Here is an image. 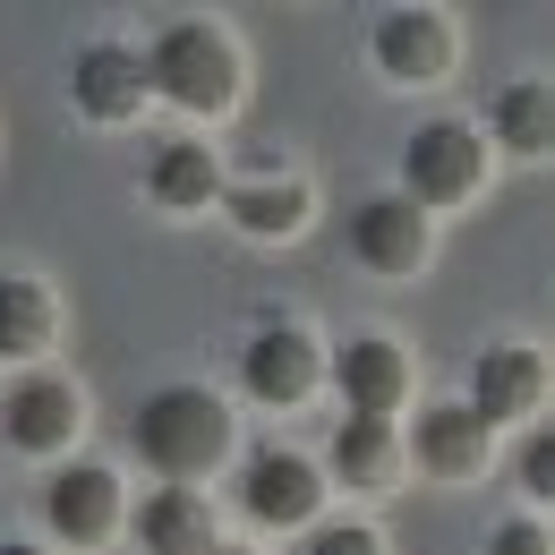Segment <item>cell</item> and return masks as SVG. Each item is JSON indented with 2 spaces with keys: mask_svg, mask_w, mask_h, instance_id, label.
<instances>
[{
  "mask_svg": "<svg viewBox=\"0 0 555 555\" xmlns=\"http://www.w3.org/2000/svg\"><path fill=\"white\" fill-rule=\"evenodd\" d=\"M145 86L163 94V103H180V112H231V94H240V43L214 26V17H180V26H163L154 35V52H145Z\"/></svg>",
  "mask_w": 555,
  "mask_h": 555,
  "instance_id": "obj_1",
  "label": "cell"
},
{
  "mask_svg": "<svg viewBox=\"0 0 555 555\" xmlns=\"http://www.w3.org/2000/svg\"><path fill=\"white\" fill-rule=\"evenodd\" d=\"M138 453L163 479H206L214 462L231 453V418H222V402L206 385H163V393H145V411H138Z\"/></svg>",
  "mask_w": 555,
  "mask_h": 555,
  "instance_id": "obj_2",
  "label": "cell"
},
{
  "mask_svg": "<svg viewBox=\"0 0 555 555\" xmlns=\"http://www.w3.org/2000/svg\"><path fill=\"white\" fill-rule=\"evenodd\" d=\"M479 180H487V145L470 120H427L402 145V197L411 206H462V197H479Z\"/></svg>",
  "mask_w": 555,
  "mask_h": 555,
  "instance_id": "obj_3",
  "label": "cell"
},
{
  "mask_svg": "<svg viewBox=\"0 0 555 555\" xmlns=\"http://www.w3.org/2000/svg\"><path fill=\"white\" fill-rule=\"evenodd\" d=\"M77 427H86V402H77L69 376H17L0 393V436L17 453H69Z\"/></svg>",
  "mask_w": 555,
  "mask_h": 555,
  "instance_id": "obj_4",
  "label": "cell"
},
{
  "mask_svg": "<svg viewBox=\"0 0 555 555\" xmlns=\"http://www.w3.org/2000/svg\"><path fill=\"white\" fill-rule=\"evenodd\" d=\"M317 376H325V350H317L308 325H266V334H248V350H240L248 402H308Z\"/></svg>",
  "mask_w": 555,
  "mask_h": 555,
  "instance_id": "obj_5",
  "label": "cell"
},
{
  "mask_svg": "<svg viewBox=\"0 0 555 555\" xmlns=\"http://www.w3.org/2000/svg\"><path fill=\"white\" fill-rule=\"evenodd\" d=\"M367 52H376V69L393 86H436L453 69V26L436 9H385L376 35H367Z\"/></svg>",
  "mask_w": 555,
  "mask_h": 555,
  "instance_id": "obj_6",
  "label": "cell"
},
{
  "mask_svg": "<svg viewBox=\"0 0 555 555\" xmlns=\"http://www.w3.org/2000/svg\"><path fill=\"white\" fill-rule=\"evenodd\" d=\"M43 521H52L69 547L112 539V530H120V479H112L103 462H69V470H52V479H43Z\"/></svg>",
  "mask_w": 555,
  "mask_h": 555,
  "instance_id": "obj_7",
  "label": "cell"
},
{
  "mask_svg": "<svg viewBox=\"0 0 555 555\" xmlns=\"http://www.w3.org/2000/svg\"><path fill=\"white\" fill-rule=\"evenodd\" d=\"M145 94H154V86H145V61L129 43H86L69 61V103L86 120H103V129H112V120H138Z\"/></svg>",
  "mask_w": 555,
  "mask_h": 555,
  "instance_id": "obj_8",
  "label": "cell"
},
{
  "mask_svg": "<svg viewBox=\"0 0 555 555\" xmlns=\"http://www.w3.org/2000/svg\"><path fill=\"white\" fill-rule=\"evenodd\" d=\"M317 504H325V479H317V462H299V453H248V470H240V513L248 521H317Z\"/></svg>",
  "mask_w": 555,
  "mask_h": 555,
  "instance_id": "obj_9",
  "label": "cell"
},
{
  "mask_svg": "<svg viewBox=\"0 0 555 555\" xmlns=\"http://www.w3.org/2000/svg\"><path fill=\"white\" fill-rule=\"evenodd\" d=\"M334 385H343L350 418H393L402 393H411V350L385 343V334H359V343H343V359H334Z\"/></svg>",
  "mask_w": 555,
  "mask_h": 555,
  "instance_id": "obj_10",
  "label": "cell"
},
{
  "mask_svg": "<svg viewBox=\"0 0 555 555\" xmlns=\"http://www.w3.org/2000/svg\"><path fill=\"white\" fill-rule=\"evenodd\" d=\"M350 248H359L376 274H418L427 248H436V231H427V214H418L411 197H367V206L350 214Z\"/></svg>",
  "mask_w": 555,
  "mask_h": 555,
  "instance_id": "obj_11",
  "label": "cell"
},
{
  "mask_svg": "<svg viewBox=\"0 0 555 555\" xmlns=\"http://www.w3.org/2000/svg\"><path fill=\"white\" fill-rule=\"evenodd\" d=\"M411 453H418V470H436V479H479L487 453H495V427L470 402H436V411H418Z\"/></svg>",
  "mask_w": 555,
  "mask_h": 555,
  "instance_id": "obj_12",
  "label": "cell"
},
{
  "mask_svg": "<svg viewBox=\"0 0 555 555\" xmlns=\"http://www.w3.org/2000/svg\"><path fill=\"white\" fill-rule=\"evenodd\" d=\"M539 393H547V367H539V350L530 343H495L479 350V367H470V411L495 427V418H530L539 411Z\"/></svg>",
  "mask_w": 555,
  "mask_h": 555,
  "instance_id": "obj_13",
  "label": "cell"
},
{
  "mask_svg": "<svg viewBox=\"0 0 555 555\" xmlns=\"http://www.w3.org/2000/svg\"><path fill=\"white\" fill-rule=\"evenodd\" d=\"M138 547L145 555H214V504L197 487H154L138 504Z\"/></svg>",
  "mask_w": 555,
  "mask_h": 555,
  "instance_id": "obj_14",
  "label": "cell"
},
{
  "mask_svg": "<svg viewBox=\"0 0 555 555\" xmlns=\"http://www.w3.org/2000/svg\"><path fill=\"white\" fill-rule=\"evenodd\" d=\"M145 197H154V206H171V214L214 206V197H222L214 145H197V138H163L154 154H145Z\"/></svg>",
  "mask_w": 555,
  "mask_h": 555,
  "instance_id": "obj_15",
  "label": "cell"
},
{
  "mask_svg": "<svg viewBox=\"0 0 555 555\" xmlns=\"http://www.w3.org/2000/svg\"><path fill=\"white\" fill-rule=\"evenodd\" d=\"M222 206H231V222H240L248 240H291V231L308 222V180H291V171H274V180H240Z\"/></svg>",
  "mask_w": 555,
  "mask_h": 555,
  "instance_id": "obj_16",
  "label": "cell"
},
{
  "mask_svg": "<svg viewBox=\"0 0 555 555\" xmlns=\"http://www.w3.org/2000/svg\"><path fill=\"white\" fill-rule=\"evenodd\" d=\"M393 470H402L393 418H343V427H334V479L343 487H385Z\"/></svg>",
  "mask_w": 555,
  "mask_h": 555,
  "instance_id": "obj_17",
  "label": "cell"
},
{
  "mask_svg": "<svg viewBox=\"0 0 555 555\" xmlns=\"http://www.w3.org/2000/svg\"><path fill=\"white\" fill-rule=\"evenodd\" d=\"M52 350V291L26 274H0V359Z\"/></svg>",
  "mask_w": 555,
  "mask_h": 555,
  "instance_id": "obj_18",
  "label": "cell"
},
{
  "mask_svg": "<svg viewBox=\"0 0 555 555\" xmlns=\"http://www.w3.org/2000/svg\"><path fill=\"white\" fill-rule=\"evenodd\" d=\"M495 145H513V154H547V145H555V94H547V77H521V86L495 94Z\"/></svg>",
  "mask_w": 555,
  "mask_h": 555,
  "instance_id": "obj_19",
  "label": "cell"
},
{
  "mask_svg": "<svg viewBox=\"0 0 555 555\" xmlns=\"http://www.w3.org/2000/svg\"><path fill=\"white\" fill-rule=\"evenodd\" d=\"M299 555H385V547H376V530H367V521H317Z\"/></svg>",
  "mask_w": 555,
  "mask_h": 555,
  "instance_id": "obj_20",
  "label": "cell"
},
{
  "mask_svg": "<svg viewBox=\"0 0 555 555\" xmlns=\"http://www.w3.org/2000/svg\"><path fill=\"white\" fill-rule=\"evenodd\" d=\"M521 487H530V495H555V436L547 427L521 444Z\"/></svg>",
  "mask_w": 555,
  "mask_h": 555,
  "instance_id": "obj_21",
  "label": "cell"
},
{
  "mask_svg": "<svg viewBox=\"0 0 555 555\" xmlns=\"http://www.w3.org/2000/svg\"><path fill=\"white\" fill-rule=\"evenodd\" d=\"M487 555H555V547H547V530H539V521H495Z\"/></svg>",
  "mask_w": 555,
  "mask_h": 555,
  "instance_id": "obj_22",
  "label": "cell"
},
{
  "mask_svg": "<svg viewBox=\"0 0 555 555\" xmlns=\"http://www.w3.org/2000/svg\"><path fill=\"white\" fill-rule=\"evenodd\" d=\"M0 555H43V547H17V539H9V547H0Z\"/></svg>",
  "mask_w": 555,
  "mask_h": 555,
  "instance_id": "obj_23",
  "label": "cell"
},
{
  "mask_svg": "<svg viewBox=\"0 0 555 555\" xmlns=\"http://www.w3.org/2000/svg\"><path fill=\"white\" fill-rule=\"evenodd\" d=\"M214 555H257V547H214Z\"/></svg>",
  "mask_w": 555,
  "mask_h": 555,
  "instance_id": "obj_24",
  "label": "cell"
}]
</instances>
